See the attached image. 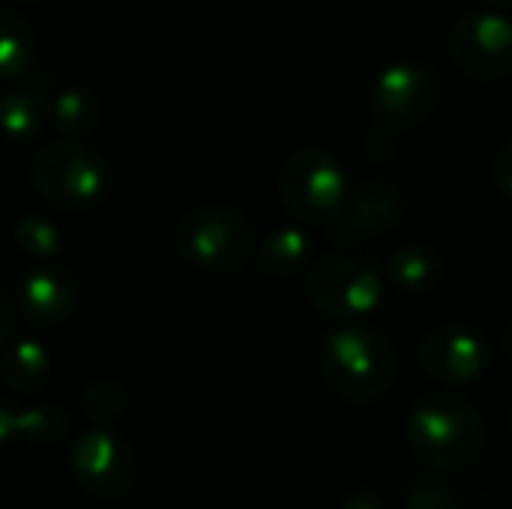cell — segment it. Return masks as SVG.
Instances as JSON below:
<instances>
[{
	"mask_svg": "<svg viewBox=\"0 0 512 509\" xmlns=\"http://www.w3.org/2000/svg\"><path fill=\"white\" fill-rule=\"evenodd\" d=\"M69 465L78 486L99 501H117L129 495L138 477V459L132 447L111 429L99 426L75 438L69 450Z\"/></svg>",
	"mask_w": 512,
	"mask_h": 509,
	"instance_id": "52a82bcc",
	"label": "cell"
},
{
	"mask_svg": "<svg viewBox=\"0 0 512 509\" xmlns=\"http://www.w3.org/2000/svg\"><path fill=\"white\" fill-rule=\"evenodd\" d=\"M342 509H384L381 507V501L375 498V495H366V492H360V495H351Z\"/></svg>",
	"mask_w": 512,
	"mask_h": 509,
	"instance_id": "484cf974",
	"label": "cell"
},
{
	"mask_svg": "<svg viewBox=\"0 0 512 509\" xmlns=\"http://www.w3.org/2000/svg\"><path fill=\"white\" fill-rule=\"evenodd\" d=\"M306 294L312 306L333 321H360L381 303L378 273L351 255H330L309 270Z\"/></svg>",
	"mask_w": 512,
	"mask_h": 509,
	"instance_id": "8992f818",
	"label": "cell"
},
{
	"mask_svg": "<svg viewBox=\"0 0 512 509\" xmlns=\"http://www.w3.org/2000/svg\"><path fill=\"white\" fill-rule=\"evenodd\" d=\"M510 429H512V405H510Z\"/></svg>",
	"mask_w": 512,
	"mask_h": 509,
	"instance_id": "f1b7e54d",
	"label": "cell"
},
{
	"mask_svg": "<svg viewBox=\"0 0 512 509\" xmlns=\"http://www.w3.org/2000/svg\"><path fill=\"white\" fill-rule=\"evenodd\" d=\"M408 509H459L453 489H444L432 480H417L408 489Z\"/></svg>",
	"mask_w": 512,
	"mask_h": 509,
	"instance_id": "7402d4cb",
	"label": "cell"
},
{
	"mask_svg": "<svg viewBox=\"0 0 512 509\" xmlns=\"http://www.w3.org/2000/svg\"><path fill=\"white\" fill-rule=\"evenodd\" d=\"M0 369H3V381L15 393H39L51 378V360L39 342L9 345L0 360Z\"/></svg>",
	"mask_w": 512,
	"mask_h": 509,
	"instance_id": "5bb4252c",
	"label": "cell"
},
{
	"mask_svg": "<svg viewBox=\"0 0 512 509\" xmlns=\"http://www.w3.org/2000/svg\"><path fill=\"white\" fill-rule=\"evenodd\" d=\"M123 408H126V396L114 381H93L84 393V414L99 429L114 426L123 417Z\"/></svg>",
	"mask_w": 512,
	"mask_h": 509,
	"instance_id": "ffe728a7",
	"label": "cell"
},
{
	"mask_svg": "<svg viewBox=\"0 0 512 509\" xmlns=\"http://www.w3.org/2000/svg\"><path fill=\"white\" fill-rule=\"evenodd\" d=\"M387 276L402 294H429L444 279V261L435 249L423 243H411L390 258Z\"/></svg>",
	"mask_w": 512,
	"mask_h": 509,
	"instance_id": "4fadbf2b",
	"label": "cell"
},
{
	"mask_svg": "<svg viewBox=\"0 0 512 509\" xmlns=\"http://www.w3.org/2000/svg\"><path fill=\"white\" fill-rule=\"evenodd\" d=\"M15 243L33 255V258H48L60 249V237L54 231V225H48L42 216H27L15 225Z\"/></svg>",
	"mask_w": 512,
	"mask_h": 509,
	"instance_id": "44dd1931",
	"label": "cell"
},
{
	"mask_svg": "<svg viewBox=\"0 0 512 509\" xmlns=\"http://www.w3.org/2000/svg\"><path fill=\"white\" fill-rule=\"evenodd\" d=\"M309 252H312V243L306 237V231L300 228H279L273 231L261 249H258V267L267 273V276H294L306 267L309 261Z\"/></svg>",
	"mask_w": 512,
	"mask_h": 509,
	"instance_id": "e0dca14e",
	"label": "cell"
},
{
	"mask_svg": "<svg viewBox=\"0 0 512 509\" xmlns=\"http://www.w3.org/2000/svg\"><path fill=\"white\" fill-rule=\"evenodd\" d=\"M483 3H486L489 9H498V12H501V9H510L512 6V0H483Z\"/></svg>",
	"mask_w": 512,
	"mask_h": 509,
	"instance_id": "83f0119b",
	"label": "cell"
},
{
	"mask_svg": "<svg viewBox=\"0 0 512 509\" xmlns=\"http://www.w3.org/2000/svg\"><path fill=\"white\" fill-rule=\"evenodd\" d=\"M33 186L57 207L93 204L108 183L105 162L78 141H60L36 153L30 165Z\"/></svg>",
	"mask_w": 512,
	"mask_h": 509,
	"instance_id": "5b68a950",
	"label": "cell"
},
{
	"mask_svg": "<svg viewBox=\"0 0 512 509\" xmlns=\"http://www.w3.org/2000/svg\"><path fill=\"white\" fill-rule=\"evenodd\" d=\"M15 420H18V411L0 396V444H6L15 435Z\"/></svg>",
	"mask_w": 512,
	"mask_h": 509,
	"instance_id": "d4e9b609",
	"label": "cell"
},
{
	"mask_svg": "<svg viewBox=\"0 0 512 509\" xmlns=\"http://www.w3.org/2000/svg\"><path fill=\"white\" fill-rule=\"evenodd\" d=\"M48 117H51L54 129L63 138L78 141V138L96 132V126H99V102L84 90H66V93L54 96V102L48 105Z\"/></svg>",
	"mask_w": 512,
	"mask_h": 509,
	"instance_id": "ac0fdd59",
	"label": "cell"
},
{
	"mask_svg": "<svg viewBox=\"0 0 512 509\" xmlns=\"http://www.w3.org/2000/svg\"><path fill=\"white\" fill-rule=\"evenodd\" d=\"M441 102V78L432 66L405 60L378 78L372 90V114L387 129H414L426 123Z\"/></svg>",
	"mask_w": 512,
	"mask_h": 509,
	"instance_id": "9c48e42d",
	"label": "cell"
},
{
	"mask_svg": "<svg viewBox=\"0 0 512 509\" xmlns=\"http://www.w3.org/2000/svg\"><path fill=\"white\" fill-rule=\"evenodd\" d=\"M75 306V279L60 267H33L18 285V309L36 327L60 324Z\"/></svg>",
	"mask_w": 512,
	"mask_h": 509,
	"instance_id": "7c38bea8",
	"label": "cell"
},
{
	"mask_svg": "<svg viewBox=\"0 0 512 509\" xmlns=\"http://www.w3.org/2000/svg\"><path fill=\"white\" fill-rule=\"evenodd\" d=\"M282 204L303 222H330L345 207L348 183L342 168L318 147L297 150L279 171Z\"/></svg>",
	"mask_w": 512,
	"mask_h": 509,
	"instance_id": "277c9868",
	"label": "cell"
},
{
	"mask_svg": "<svg viewBox=\"0 0 512 509\" xmlns=\"http://www.w3.org/2000/svg\"><path fill=\"white\" fill-rule=\"evenodd\" d=\"M327 387L348 405L366 408L384 399L396 378V354L384 333L372 327H342L321 351Z\"/></svg>",
	"mask_w": 512,
	"mask_h": 509,
	"instance_id": "7a4b0ae2",
	"label": "cell"
},
{
	"mask_svg": "<svg viewBox=\"0 0 512 509\" xmlns=\"http://www.w3.org/2000/svg\"><path fill=\"white\" fill-rule=\"evenodd\" d=\"M36 57V39L27 18L0 6V78H21Z\"/></svg>",
	"mask_w": 512,
	"mask_h": 509,
	"instance_id": "2e32d148",
	"label": "cell"
},
{
	"mask_svg": "<svg viewBox=\"0 0 512 509\" xmlns=\"http://www.w3.org/2000/svg\"><path fill=\"white\" fill-rule=\"evenodd\" d=\"M483 417L456 393H429L408 414V447L432 471H459L483 450Z\"/></svg>",
	"mask_w": 512,
	"mask_h": 509,
	"instance_id": "6da1fadb",
	"label": "cell"
},
{
	"mask_svg": "<svg viewBox=\"0 0 512 509\" xmlns=\"http://www.w3.org/2000/svg\"><path fill=\"white\" fill-rule=\"evenodd\" d=\"M12 327H15V306H12V300L0 291V351L9 345Z\"/></svg>",
	"mask_w": 512,
	"mask_h": 509,
	"instance_id": "cb8c5ba5",
	"label": "cell"
},
{
	"mask_svg": "<svg viewBox=\"0 0 512 509\" xmlns=\"http://www.w3.org/2000/svg\"><path fill=\"white\" fill-rule=\"evenodd\" d=\"M501 345H504V351H507V357L512 360V318L507 321V327H504V333H501Z\"/></svg>",
	"mask_w": 512,
	"mask_h": 509,
	"instance_id": "4316f807",
	"label": "cell"
},
{
	"mask_svg": "<svg viewBox=\"0 0 512 509\" xmlns=\"http://www.w3.org/2000/svg\"><path fill=\"white\" fill-rule=\"evenodd\" d=\"M447 51L471 78H504L512 72V21L498 9L468 12L450 27Z\"/></svg>",
	"mask_w": 512,
	"mask_h": 509,
	"instance_id": "ba28073f",
	"label": "cell"
},
{
	"mask_svg": "<svg viewBox=\"0 0 512 509\" xmlns=\"http://www.w3.org/2000/svg\"><path fill=\"white\" fill-rule=\"evenodd\" d=\"M495 183L507 198H512V141H507L495 156Z\"/></svg>",
	"mask_w": 512,
	"mask_h": 509,
	"instance_id": "603a6c76",
	"label": "cell"
},
{
	"mask_svg": "<svg viewBox=\"0 0 512 509\" xmlns=\"http://www.w3.org/2000/svg\"><path fill=\"white\" fill-rule=\"evenodd\" d=\"M174 243L186 264L210 273H234L252 258L255 231L231 207H198L180 219Z\"/></svg>",
	"mask_w": 512,
	"mask_h": 509,
	"instance_id": "3957f363",
	"label": "cell"
},
{
	"mask_svg": "<svg viewBox=\"0 0 512 509\" xmlns=\"http://www.w3.org/2000/svg\"><path fill=\"white\" fill-rule=\"evenodd\" d=\"M405 216V195L384 180H369L360 186L351 207H342L336 219H330V234L339 243H357L366 234L390 231Z\"/></svg>",
	"mask_w": 512,
	"mask_h": 509,
	"instance_id": "8fae6325",
	"label": "cell"
},
{
	"mask_svg": "<svg viewBox=\"0 0 512 509\" xmlns=\"http://www.w3.org/2000/svg\"><path fill=\"white\" fill-rule=\"evenodd\" d=\"M69 432V420L57 405H33L18 411L15 420V435L36 441V444H57Z\"/></svg>",
	"mask_w": 512,
	"mask_h": 509,
	"instance_id": "d6986e66",
	"label": "cell"
},
{
	"mask_svg": "<svg viewBox=\"0 0 512 509\" xmlns=\"http://www.w3.org/2000/svg\"><path fill=\"white\" fill-rule=\"evenodd\" d=\"M420 360L429 378L441 384H468L486 372L489 345L483 342L480 333L462 324H447L426 336L420 348Z\"/></svg>",
	"mask_w": 512,
	"mask_h": 509,
	"instance_id": "30bf717a",
	"label": "cell"
},
{
	"mask_svg": "<svg viewBox=\"0 0 512 509\" xmlns=\"http://www.w3.org/2000/svg\"><path fill=\"white\" fill-rule=\"evenodd\" d=\"M48 120V102L36 87H18L0 99V129L12 141L33 138Z\"/></svg>",
	"mask_w": 512,
	"mask_h": 509,
	"instance_id": "9a60e30c",
	"label": "cell"
},
{
	"mask_svg": "<svg viewBox=\"0 0 512 509\" xmlns=\"http://www.w3.org/2000/svg\"><path fill=\"white\" fill-rule=\"evenodd\" d=\"M27 3H36V0H27Z\"/></svg>",
	"mask_w": 512,
	"mask_h": 509,
	"instance_id": "f546056e",
	"label": "cell"
}]
</instances>
